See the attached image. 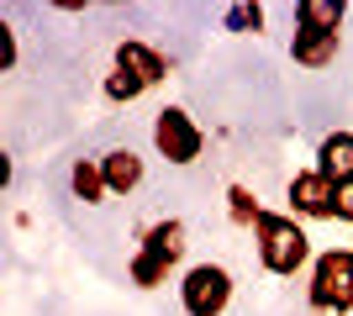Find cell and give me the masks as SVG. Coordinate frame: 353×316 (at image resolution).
I'll use <instances>...</instances> for the list:
<instances>
[{"instance_id":"cell-10","label":"cell","mask_w":353,"mask_h":316,"mask_svg":"<svg viewBox=\"0 0 353 316\" xmlns=\"http://www.w3.org/2000/svg\"><path fill=\"white\" fill-rule=\"evenodd\" d=\"M101 169H105V190H111V196H132L137 185H143V174H148L132 148H111L101 158Z\"/></svg>"},{"instance_id":"cell-13","label":"cell","mask_w":353,"mask_h":316,"mask_svg":"<svg viewBox=\"0 0 353 316\" xmlns=\"http://www.w3.org/2000/svg\"><path fill=\"white\" fill-rule=\"evenodd\" d=\"M269 21L264 6H253V0H232L227 11H221V32H232V37H259Z\"/></svg>"},{"instance_id":"cell-5","label":"cell","mask_w":353,"mask_h":316,"mask_svg":"<svg viewBox=\"0 0 353 316\" xmlns=\"http://www.w3.org/2000/svg\"><path fill=\"white\" fill-rule=\"evenodd\" d=\"M179 306H185V316H221L232 306V274L221 269V264H195V269H185V280H179Z\"/></svg>"},{"instance_id":"cell-17","label":"cell","mask_w":353,"mask_h":316,"mask_svg":"<svg viewBox=\"0 0 353 316\" xmlns=\"http://www.w3.org/2000/svg\"><path fill=\"white\" fill-rule=\"evenodd\" d=\"M348 248H353V242H348Z\"/></svg>"},{"instance_id":"cell-8","label":"cell","mask_w":353,"mask_h":316,"mask_svg":"<svg viewBox=\"0 0 353 316\" xmlns=\"http://www.w3.org/2000/svg\"><path fill=\"white\" fill-rule=\"evenodd\" d=\"M316 174H327L332 185L353 180V132H327L316 143Z\"/></svg>"},{"instance_id":"cell-4","label":"cell","mask_w":353,"mask_h":316,"mask_svg":"<svg viewBox=\"0 0 353 316\" xmlns=\"http://www.w3.org/2000/svg\"><path fill=\"white\" fill-rule=\"evenodd\" d=\"M153 148H159L163 164H195L201 158V148H206V132L195 127V116L185 111V105H163L159 116H153Z\"/></svg>"},{"instance_id":"cell-12","label":"cell","mask_w":353,"mask_h":316,"mask_svg":"<svg viewBox=\"0 0 353 316\" xmlns=\"http://www.w3.org/2000/svg\"><path fill=\"white\" fill-rule=\"evenodd\" d=\"M343 0H301L295 6V27H306V32H332L338 37L343 32Z\"/></svg>"},{"instance_id":"cell-7","label":"cell","mask_w":353,"mask_h":316,"mask_svg":"<svg viewBox=\"0 0 353 316\" xmlns=\"http://www.w3.org/2000/svg\"><path fill=\"white\" fill-rule=\"evenodd\" d=\"M117 69L137 74L148 90H153L159 79H169V59H163L153 43H143V37H121V43H117Z\"/></svg>"},{"instance_id":"cell-11","label":"cell","mask_w":353,"mask_h":316,"mask_svg":"<svg viewBox=\"0 0 353 316\" xmlns=\"http://www.w3.org/2000/svg\"><path fill=\"white\" fill-rule=\"evenodd\" d=\"M69 190H74V200H85V206H101L111 190H105V169H101V158H74L69 164Z\"/></svg>"},{"instance_id":"cell-9","label":"cell","mask_w":353,"mask_h":316,"mask_svg":"<svg viewBox=\"0 0 353 316\" xmlns=\"http://www.w3.org/2000/svg\"><path fill=\"white\" fill-rule=\"evenodd\" d=\"M338 48H343V37H332V32H306V27H295L290 59L301 63V69H327V63L338 59Z\"/></svg>"},{"instance_id":"cell-1","label":"cell","mask_w":353,"mask_h":316,"mask_svg":"<svg viewBox=\"0 0 353 316\" xmlns=\"http://www.w3.org/2000/svg\"><path fill=\"white\" fill-rule=\"evenodd\" d=\"M253 242H259V264H264L274 280H290V274H301L306 264H316L306 227L295 222V216H285V211H264L259 227H253Z\"/></svg>"},{"instance_id":"cell-16","label":"cell","mask_w":353,"mask_h":316,"mask_svg":"<svg viewBox=\"0 0 353 316\" xmlns=\"http://www.w3.org/2000/svg\"><path fill=\"white\" fill-rule=\"evenodd\" d=\"M338 222H353V180L338 185Z\"/></svg>"},{"instance_id":"cell-15","label":"cell","mask_w":353,"mask_h":316,"mask_svg":"<svg viewBox=\"0 0 353 316\" xmlns=\"http://www.w3.org/2000/svg\"><path fill=\"white\" fill-rule=\"evenodd\" d=\"M143 90H148V85H143L137 74H127V69H117V63H111V74H105V101H117V105H132Z\"/></svg>"},{"instance_id":"cell-14","label":"cell","mask_w":353,"mask_h":316,"mask_svg":"<svg viewBox=\"0 0 353 316\" xmlns=\"http://www.w3.org/2000/svg\"><path fill=\"white\" fill-rule=\"evenodd\" d=\"M259 216H264V206H259V196H253L248 185H227V222L232 227H259Z\"/></svg>"},{"instance_id":"cell-2","label":"cell","mask_w":353,"mask_h":316,"mask_svg":"<svg viewBox=\"0 0 353 316\" xmlns=\"http://www.w3.org/2000/svg\"><path fill=\"white\" fill-rule=\"evenodd\" d=\"M185 222L179 216H163V222H153L143 232V242H137L132 264H127V274H132L137 290H159L163 280H169V269H174L179 258H185Z\"/></svg>"},{"instance_id":"cell-3","label":"cell","mask_w":353,"mask_h":316,"mask_svg":"<svg viewBox=\"0 0 353 316\" xmlns=\"http://www.w3.org/2000/svg\"><path fill=\"white\" fill-rule=\"evenodd\" d=\"M306 301H311V311H322V316H348L353 311V248L316 253Z\"/></svg>"},{"instance_id":"cell-6","label":"cell","mask_w":353,"mask_h":316,"mask_svg":"<svg viewBox=\"0 0 353 316\" xmlns=\"http://www.w3.org/2000/svg\"><path fill=\"white\" fill-rule=\"evenodd\" d=\"M290 216H306V222H338V185L306 169L290 180Z\"/></svg>"}]
</instances>
